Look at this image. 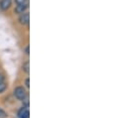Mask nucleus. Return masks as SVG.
I'll list each match as a JSON object with an SVG mask.
<instances>
[{
    "label": "nucleus",
    "instance_id": "nucleus-1",
    "mask_svg": "<svg viewBox=\"0 0 128 118\" xmlns=\"http://www.w3.org/2000/svg\"><path fill=\"white\" fill-rule=\"evenodd\" d=\"M14 95L19 100H24L27 97V91L23 86H18L14 89Z\"/></svg>",
    "mask_w": 128,
    "mask_h": 118
},
{
    "label": "nucleus",
    "instance_id": "nucleus-2",
    "mask_svg": "<svg viewBox=\"0 0 128 118\" xmlns=\"http://www.w3.org/2000/svg\"><path fill=\"white\" fill-rule=\"evenodd\" d=\"M29 21H30V15H29V13H25L24 12L19 17V22L22 25H27L29 23Z\"/></svg>",
    "mask_w": 128,
    "mask_h": 118
},
{
    "label": "nucleus",
    "instance_id": "nucleus-3",
    "mask_svg": "<svg viewBox=\"0 0 128 118\" xmlns=\"http://www.w3.org/2000/svg\"><path fill=\"white\" fill-rule=\"evenodd\" d=\"M28 8V3H24V4H19L17 5V7L15 8V12L18 14H22L26 11V9Z\"/></svg>",
    "mask_w": 128,
    "mask_h": 118
},
{
    "label": "nucleus",
    "instance_id": "nucleus-4",
    "mask_svg": "<svg viewBox=\"0 0 128 118\" xmlns=\"http://www.w3.org/2000/svg\"><path fill=\"white\" fill-rule=\"evenodd\" d=\"M18 116H19V118H29V116H30L29 110H28L26 107H23V108L20 109V111L18 112Z\"/></svg>",
    "mask_w": 128,
    "mask_h": 118
},
{
    "label": "nucleus",
    "instance_id": "nucleus-5",
    "mask_svg": "<svg viewBox=\"0 0 128 118\" xmlns=\"http://www.w3.org/2000/svg\"><path fill=\"white\" fill-rule=\"evenodd\" d=\"M11 5V0H1L0 7L2 10H7Z\"/></svg>",
    "mask_w": 128,
    "mask_h": 118
},
{
    "label": "nucleus",
    "instance_id": "nucleus-6",
    "mask_svg": "<svg viewBox=\"0 0 128 118\" xmlns=\"http://www.w3.org/2000/svg\"><path fill=\"white\" fill-rule=\"evenodd\" d=\"M23 70H24L26 74H29V72H30V62H26L23 64Z\"/></svg>",
    "mask_w": 128,
    "mask_h": 118
},
{
    "label": "nucleus",
    "instance_id": "nucleus-7",
    "mask_svg": "<svg viewBox=\"0 0 128 118\" xmlns=\"http://www.w3.org/2000/svg\"><path fill=\"white\" fill-rule=\"evenodd\" d=\"M6 88H7V86H6V84H5L4 82H0V93L4 92Z\"/></svg>",
    "mask_w": 128,
    "mask_h": 118
},
{
    "label": "nucleus",
    "instance_id": "nucleus-8",
    "mask_svg": "<svg viewBox=\"0 0 128 118\" xmlns=\"http://www.w3.org/2000/svg\"><path fill=\"white\" fill-rule=\"evenodd\" d=\"M5 117H7V113L2 108H0V118H5Z\"/></svg>",
    "mask_w": 128,
    "mask_h": 118
},
{
    "label": "nucleus",
    "instance_id": "nucleus-9",
    "mask_svg": "<svg viewBox=\"0 0 128 118\" xmlns=\"http://www.w3.org/2000/svg\"><path fill=\"white\" fill-rule=\"evenodd\" d=\"M16 4L19 5V4H24V3H27V0H15Z\"/></svg>",
    "mask_w": 128,
    "mask_h": 118
},
{
    "label": "nucleus",
    "instance_id": "nucleus-10",
    "mask_svg": "<svg viewBox=\"0 0 128 118\" xmlns=\"http://www.w3.org/2000/svg\"><path fill=\"white\" fill-rule=\"evenodd\" d=\"M25 86H26V88H30V80H29V78H27V80H25Z\"/></svg>",
    "mask_w": 128,
    "mask_h": 118
},
{
    "label": "nucleus",
    "instance_id": "nucleus-11",
    "mask_svg": "<svg viewBox=\"0 0 128 118\" xmlns=\"http://www.w3.org/2000/svg\"><path fill=\"white\" fill-rule=\"evenodd\" d=\"M4 80H5V78H4V76L0 74V82H3Z\"/></svg>",
    "mask_w": 128,
    "mask_h": 118
},
{
    "label": "nucleus",
    "instance_id": "nucleus-12",
    "mask_svg": "<svg viewBox=\"0 0 128 118\" xmlns=\"http://www.w3.org/2000/svg\"><path fill=\"white\" fill-rule=\"evenodd\" d=\"M26 54H27V55H29V47H27V48H26Z\"/></svg>",
    "mask_w": 128,
    "mask_h": 118
}]
</instances>
